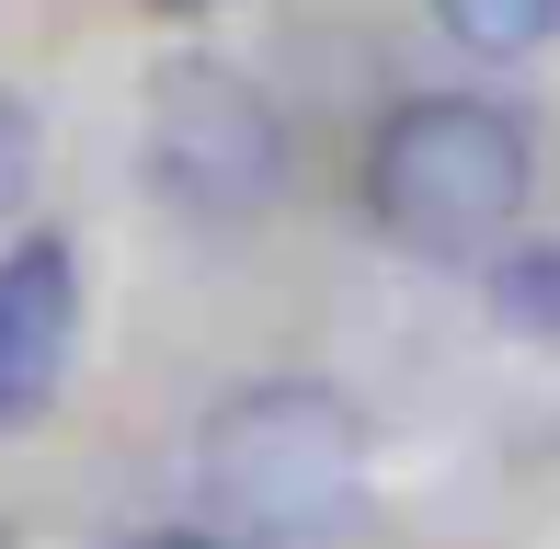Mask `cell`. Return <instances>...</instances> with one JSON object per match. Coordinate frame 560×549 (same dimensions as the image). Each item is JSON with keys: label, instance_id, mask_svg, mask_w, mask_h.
Segmentation results:
<instances>
[{"label": "cell", "instance_id": "obj_1", "mask_svg": "<svg viewBox=\"0 0 560 549\" xmlns=\"http://www.w3.org/2000/svg\"><path fill=\"white\" fill-rule=\"evenodd\" d=\"M526 184H538L526 127L503 104H480V92H423L366 138V218L400 253H435V264L492 253L515 230Z\"/></svg>", "mask_w": 560, "mask_h": 549}, {"label": "cell", "instance_id": "obj_2", "mask_svg": "<svg viewBox=\"0 0 560 549\" xmlns=\"http://www.w3.org/2000/svg\"><path fill=\"white\" fill-rule=\"evenodd\" d=\"M195 481L229 527L252 538H310L332 527L366 481V412L320 378H264V389H229L195 435Z\"/></svg>", "mask_w": 560, "mask_h": 549}, {"label": "cell", "instance_id": "obj_3", "mask_svg": "<svg viewBox=\"0 0 560 549\" xmlns=\"http://www.w3.org/2000/svg\"><path fill=\"white\" fill-rule=\"evenodd\" d=\"M287 172V127L275 104L218 58H172L149 81V184L195 218H252Z\"/></svg>", "mask_w": 560, "mask_h": 549}, {"label": "cell", "instance_id": "obj_4", "mask_svg": "<svg viewBox=\"0 0 560 549\" xmlns=\"http://www.w3.org/2000/svg\"><path fill=\"white\" fill-rule=\"evenodd\" d=\"M69 332H81V253H69L58 230H35L0 264V423H35L58 401Z\"/></svg>", "mask_w": 560, "mask_h": 549}, {"label": "cell", "instance_id": "obj_5", "mask_svg": "<svg viewBox=\"0 0 560 549\" xmlns=\"http://www.w3.org/2000/svg\"><path fill=\"white\" fill-rule=\"evenodd\" d=\"M435 23L469 46V58H526V46H549L560 0H435Z\"/></svg>", "mask_w": 560, "mask_h": 549}, {"label": "cell", "instance_id": "obj_6", "mask_svg": "<svg viewBox=\"0 0 560 549\" xmlns=\"http://www.w3.org/2000/svg\"><path fill=\"white\" fill-rule=\"evenodd\" d=\"M492 309L515 320V332H560V241H526V253H503Z\"/></svg>", "mask_w": 560, "mask_h": 549}, {"label": "cell", "instance_id": "obj_7", "mask_svg": "<svg viewBox=\"0 0 560 549\" xmlns=\"http://www.w3.org/2000/svg\"><path fill=\"white\" fill-rule=\"evenodd\" d=\"M23 184H35V104L0 92V218L23 207Z\"/></svg>", "mask_w": 560, "mask_h": 549}, {"label": "cell", "instance_id": "obj_8", "mask_svg": "<svg viewBox=\"0 0 560 549\" xmlns=\"http://www.w3.org/2000/svg\"><path fill=\"white\" fill-rule=\"evenodd\" d=\"M138 549H218V538H195V527H161V538H138Z\"/></svg>", "mask_w": 560, "mask_h": 549}, {"label": "cell", "instance_id": "obj_9", "mask_svg": "<svg viewBox=\"0 0 560 549\" xmlns=\"http://www.w3.org/2000/svg\"><path fill=\"white\" fill-rule=\"evenodd\" d=\"M161 12H195V0H161Z\"/></svg>", "mask_w": 560, "mask_h": 549}]
</instances>
